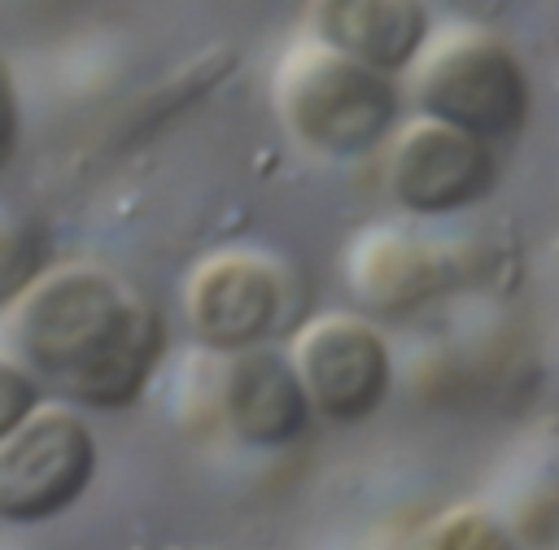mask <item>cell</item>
Wrapping results in <instances>:
<instances>
[{
    "label": "cell",
    "mask_w": 559,
    "mask_h": 550,
    "mask_svg": "<svg viewBox=\"0 0 559 550\" xmlns=\"http://www.w3.org/2000/svg\"><path fill=\"white\" fill-rule=\"evenodd\" d=\"M0 345L13 349L57 402L109 415L153 388L170 327L118 271L100 262H57L0 310Z\"/></svg>",
    "instance_id": "obj_1"
},
{
    "label": "cell",
    "mask_w": 559,
    "mask_h": 550,
    "mask_svg": "<svg viewBox=\"0 0 559 550\" xmlns=\"http://www.w3.org/2000/svg\"><path fill=\"white\" fill-rule=\"evenodd\" d=\"M271 105L284 135L323 162H358L384 153L402 127V79L380 74L319 39H297L275 61Z\"/></svg>",
    "instance_id": "obj_2"
},
{
    "label": "cell",
    "mask_w": 559,
    "mask_h": 550,
    "mask_svg": "<svg viewBox=\"0 0 559 550\" xmlns=\"http://www.w3.org/2000/svg\"><path fill=\"white\" fill-rule=\"evenodd\" d=\"M419 118L450 122L489 144L515 140L533 109V83L520 52L485 26H441L402 79Z\"/></svg>",
    "instance_id": "obj_3"
},
{
    "label": "cell",
    "mask_w": 559,
    "mask_h": 550,
    "mask_svg": "<svg viewBox=\"0 0 559 550\" xmlns=\"http://www.w3.org/2000/svg\"><path fill=\"white\" fill-rule=\"evenodd\" d=\"M297 271L266 249L205 253L179 292L183 323L205 354H240L275 345L297 310Z\"/></svg>",
    "instance_id": "obj_4"
},
{
    "label": "cell",
    "mask_w": 559,
    "mask_h": 550,
    "mask_svg": "<svg viewBox=\"0 0 559 550\" xmlns=\"http://www.w3.org/2000/svg\"><path fill=\"white\" fill-rule=\"evenodd\" d=\"M100 471V441L87 410L44 402L13 437L0 441V524L44 528L74 511Z\"/></svg>",
    "instance_id": "obj_5"
},
{
    "label": "cell",
    "mask_w": 559,
    "mask_h": 550,
    "mask_svg": "<svg viewBox=\"0 0 559 550\" xmlns=\"http://www.w3.org/2000/svg\"><path fill=\"white\" fill-rule=\"evenodd\" d=\"M288 358L314 406V419L332 428H358L389 402L397 384V358L389 336L371 314L328 310L310 314L293 340Z\"/></svg>",
    "instance_id": "obj_6"
},
{
    "label": "cell",
    "mask_w": 559,
    "mask_h": 550,
    "mask_svg": "<svg viewBox=\"0 0 559 550\" xmlns=\"http://www.w3.org/2000/svg\"><path fill=\"white\" fill-rule=\"evenodd\" d=\"M498 183V144L411 113L384 144V192L411 218H454Z\"/></svg>",
    "instance_id": "obj_7"
},
{
    "label": "cell",
    "mask_w": 559,
    "mask_h": 550,
    "mask_svg": "<svg viewBox=\"0 0 559 550\" xmlns=\"http://www.w3.org/2000/svg\"><path fill=\"white\" fill-rule=\"evenodd\" d=\"M205 354V349H201ZM210 362V415L245 450H288L310 423L314 406L301 388V375L288 349L258 345L240 354H205Z\"/></svg>",
    "instance_id": "obj_8"
},
{
    "label": "cell",
    "mask_w": 559,
    "mask_h": 550,
    "mask_svg": "<svg viewBox=\"0 0 559 550\" xmlns=\"http://www.w3.org/2000/svg\"><path fill=\"white\" fill-rule=\"evenodd\" d=\"M345 279L367 314L402 319L437 301L459 279V271L445 240H432L397 223H380L354 236L345 253Z\"/></svg>",
    "instance_id": "obj_9"
},
{
    "label": "cell",
    "mask_w": 559,
    "mask_h": 550,
    "mask_svg": "<svg viewBox=\"0 0 559 550\" xmlns=\"http://www.w3.org/2000/svg\"><path fill=\"white\" fill-rule=\"evenodd\" d=\"M432 9L424 0H310L306 35L380 70L406 79L432 39Z\"/></svg>",
    "instance_id": "obj_10"
},
{
    "label": "cell",
    "mask_w": 559,
    "mask_h": 550,
    "mask_svg": "<svg viewBox=\"0 0 559 550\" xmlns=\"http://www.w3.org/2000/svg\"><path fill=\"white\" fill-rule=\"evenodd\" d=\"M415 550H528L515 528L485 506H450L424 533Z\"/></svg>",
    "instance_id": "obj_11"
},
{
    "label": "cell",
    "mask_w": 559,
    "mask_h": 550,
    "mask_svg": "<svg viewBox=\"0 0 559 550\" xmlns=\"http://www.w3.org/2000/svg\"><path fill=\"white\" fill-rule=\"evenodd\" d=\"M44 271V236L26 218L0 210V310L13 306Z\"/></svg>",
    "instance_id": "obj_12"
},
{
    "label": "cell",
    "mask_w": 559,
    "mask_h": 550,
    "mask_svg": "<svg viewBox=\"0 0 559 550\" xmlns=\"http://www.w3.org/2000/svg\"><path fill=\"white\" fill-rule=\"evenodd\" d=\"M44 402H48L44 380H39L13 349L0 345V441L13 437Z\"/></svg>",
    "instance_id": "obj_13"
},
{
    "label": "cell",
    "mask_w": 559,
    "mask_h": 550,
    "mask_svg": "<svg viewBox=\"0 0 559 550\" xmlns=\"http://www.w3.org/2000/svg\"><path fill=\"white\" fill-rule=\"evenodd\" d=\"M22 148V87L13 65L0 57V175L17 162Z\"/></svg>",
    "instance_id": "obj_14"
}]
</instances>
